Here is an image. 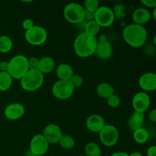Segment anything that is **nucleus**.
Returning a JSON list of instances; mask_svg holds the SVG:
<instances>
[{
  "instance_id": "17",
  "label": "nucleus",
  "mask_w": 156,
  "mask_h": 156,
  "mask_svg": "<svg viewBox=\"0 0 156 156\" xmlns=\"http://www.w3.org/2000/svg\"><path fill=\"white\" fill-rule=\"evenodd\" d=\"M134 24L143 26L151 19V12L145 8H139L136 9L132 15Z\"/></svg>"
},
{
  "instance_id": "36",
  "label": "nucleus",
  "mask_w": 156,
  "mask_h": 156,
  "mask_svg": "<svg viewBox=\"0 0 156 156\" xmlns=\"http://www.w3.org/2000/svg\"><path fill=\"white\" fill-rule=\"evenodd\" d=\"M146 155L147 156H156V146H152L147 149L146 152Z\"/></svg>"
},
{
  "instance_id": "41",
  "label": "nucleus",
  "mask_w": 156,
  "mask_h": 156,
  "mask_svg": "<svg viewBox=\"0 0 156 156\" xmlns=\"http://www.w3.org/2000/svg\"><path fill=\"white\" fill-rule=\"evenodd\" d=\"M152 14H151V18H153L154 21H155L156 20V9H154L153 11H152Z\"/></svg>"
},
{
  "instance_id": "37",
  "label": "nucleus",
  "mask_w": 156,
  "mask_h": 156,
  "mask_svg": "<svg viewBox=\"0 0 156 156\" xmlns=\"http://www.w3.org/2000/svg\"><path fill=\"white\" fill-rule=\"evenodd\" d=\"M8 66H9V62L6 61L0 62V72H7Z\"/></svg>"
},
{
  "instance_id": "33",
  "label": "nucleus",
  "mask_w": 156,
  "mask_h": 156,
  "mask_svg": "<svg viewBox=\"0 0 156 156\" xmlns=\"http://www.w3.org/2000/svg\"><path fill=\"white\" fill-rule=\"evenodd\" d=\"M34 26V22L30 18H26L22 21V27L25 30H30Z\"/></svg>"
},
{
  "instance_id": "29",
  "label": "nucleus",
  "mask_w": 156,
  "mask_h": 156,
  "mask_svg": "<svg viewBox=\"0 0 156 156\" xmlns=\"http://www.w3.org/2000/svg\"><path fill=\"white\" fill-rule=\"evenodd\" d=\"M99 8V2L98 0H85L84 2V9L88 12H95Z\"/></svg>"
},
{
  "instance_id": "28",
  "label": "nucleus",
  "mask_w": 156,
  "mask_h": 156,
  "mask_svg": "<svg viewBox=\"0 0 156 156\" xmlns=\"http://www.w3.org/2000/svg\"><path fill=\"white\" fill-rule=\"evenodd\" d=\"M125 10H126V7H125L124 5L122 4V3H117L114 5V10H113L115 18L123 19L125 17V15H126Z\"/></svg>"
},
{
  "instance_id": "39",
  "label": "nucleus",
  "mask_w": 156,
  "mask_h": 156,
  "mask_svg": "<svg viewBox=\"0 0 156 156\" xmlns=\"http://www.w3.org/2000/svg\"><path fill=\"white\" fill-rule=\"evenodd\" d=\"M111 156H129V154L125 152H116L113 153Z\"/></svg>"
},
{
  "instance_id": "27",
  "label": "nucleus",
  "mask_w": 156,
  "mask_h": 156,
  "mask_svg": "<svg viewBox=\"0 0 156 156\" xmlns=\"http://www.w3.org/2000/svg\"><path fill=\"white\" fill-rule=\"evenodd\" d=\"M61 148L64 149H71L75 146V140L69 135H62L58 143Z\"/></svg>"
},
{
  "instance_id": "3",
  "label": "nucleus",
  "mask_w": 156,
  "mask_h": 156,
  "mask_svg": "<svg viewBox=\"0 0 156 156\" xmlns=\"http://www.w3.org/2000/svg\"><path fill=\"white\" fill-rule=\"evenodd\" d=\"M44 82V75L38 70L29 69L20 79L21 86L26 91H35L39 89Z\"/></svg>"
},
{
  "instance_id": "9",
  "label": "nucleus",
  "mask_w": 156,
  "mask_h": 156,
  "mask_svg": "<svg viewBox=\"0 0 156 156\" xmlns=\"http://www.w3.org/2000/svg\"><path fill=\"white\" fill-rule=\"evenodd\" d=\"M94 21L101 27H108L112 25L115 21L113 9L108 6H99L94 12Z\"/></svg>"
},
{
  "instance_id": "2",
  "label": "nucleus",
  "mask_w": 156,
  "mask_h": 156,
  "mask_svg": "<svg viewBox=\"0 0 156 156\" xmlns=\"http://www.w3.org/2000/svg\"><path fill=\"white\" fill-rule=\"evenodd\" d=\"M97 44L96 37L91 36L85 31L82 32L75 39L73 44L75 53L79 57H89L95 53Z\"/></svg>"
},
{
  "instance_id": "26",
  "label": "nucleus",
  "mask_w": 156,
  "mask_h": 156,
  "mask_svg": "<svg viewBox=\"0 0 156 156\" xmlns=\"http://www.w3.org/2000/svg\"><path fill=\"white\" fill-rule=\"evenodd\" d=\"M100 29L101 27L99 26V24L94 20H92V21H87L84 30H85V33L88 34L91 36L95 37L99 33Z\"/></svg>"
},
{
  "instance_id": "19",
  "label": "nucleus",
  "mask_w": 156,
  "mask_h": 156,
  "mask_svg": "<svg viewBox=\"0 0 156 156\" xmlns=\"http://www.w3.org/2000/svg\"><path fill=\"white\" fill-rule=\"evenodd\" d=\"M56 75L59 80L69 81L74 75L73 67L67 63H62L56 67Z\"/></svg>"
},
{
  "instance_id": "38",
  "label": "nucleus",
  "mask_w": 156,
  "mask_h": 156,
  "mask_svg": "<svg viewBox=\"0 0 156 156\" xmlns=\"http://www.w3.org/2000/svg\"><path fill=\"white\" fill-rule=\"evenodd\" d=\"M149 119L152 122V123H155L156 122V110L155 109H152V111L149 112Z\"/></svg>"
},
{
  "instance_id": "7",
  "label": "nucleus",
  "mask_w": 156,
  "mask_h": 156,
  "mask_svg": "<svg viewBox=\"0 0 156 156\" xmlns=\"http://www.w3.org/2000/svg\"><path fill=\"white\" fill-rule=\"evenodd\" d=\"M74 87L70 81L58 80L52 87V93L56 98L59 100H66L74 93Z\"/></svg>"
},
{
  "instance_id": "34",
  "label": "nucleus",
  "mask_w": 156,
  "mask_h": 156,
  "mask_svg": "<svg viewBox=\"0 0 156 156\" xmlns=\"http://www.w3.org/2000/svg\"><path fill=\"white\" fill-rule=\"evenodd\" d=\"M141 3L150 9H156V1L155 0H142Z\"/></svg>"
},
{
  "instance_id": "15",
  "label": "nucleus",
  "mask_w": 156,
  "mask_h": 156,
  "mask_svg": "<svg viewBox=\"0 0 156 156\" xmlns=\"http://www.w3.org/2000/svg\"><path fill=\"white\" fill-rule=\"evenodd\" d=\"M98 58L102 60L108 59L111 58L113 53V47L111 43L108 41H98L97 47H96L95 53Z\"/></svg>"
},
{
  "instance_id": "40",
  "label": "nucleus",
  "mask_w": 156,
  "mask_h": 156,
  "mask_svg": "<svg viewBox=\"0 0 156 156\" xmlns=\"http://www.w3.org/2000/svg\"><path fill=\"white\" fill-rule=\"evenodd\" d=\"M129 156H143V155L141 152L136 151V152H132L131 154H129Z\"/></svg>"
},
{
  "instance_id": "21",
  "label": "nucleus",
  "mask_w": 156,
  "mask_h": 156,
  "mask_svg": "<svg viewBox=\"0 0 156 156\" xmlns=\"http://www.w3.org/2000/svg\"><path fill=\"white\" fill-rule=\"evenodd\" d=\"M96 92L100 98L107 99L114 94V88L111 84L108 82H102L97 86Z\"/></svg>"
},
{
  "instance_id": "20",
  "label": "nucleus",
  "mask_w": 156,
  "mask_h": 156,
  "mask_svg": "<svg viewBox=\"0 0 156 156\" xmlns=\"http://www.w3.org/2000/svg\"><path fill=\"white\" fill-rule=\"evenodd\" d=\"M56 67L54 59L50 56H44L39 59V66H38V71L41 72L42 74H49Z\"/></svg>"
},
{
  "instance_id": "31",
  "label": "nucleus",
  "mask_w": 156,
  "mask_h": 156,
  "mask_svg": "<svg viewBox=\"0 0 156 156\" xmlns=\"http://www.w3.org/2000/svg\"><path fill=\"white\" fill-rule=\"evenodd\" d=\"M70 82L74 87V88H80L82 85H83V78L80 76V75H73V77L70 79Z\"/></svg>"
},
{
  "instance_id": "6",
  "label": "nucleus",
  "mask_w": 156,
  "mask_h": 156,
  "mask_svg": "<svg viewBox=\"0 0 156 156\" xmlns=\"http://www.w3.org/2000/svg\"><path fill=\"white\" fill-rule=\"evenodd\" d=\"M47 30L37 25H34L30 30H26L24 34L26 41L32 46L42 45L47 41Z\"/></svg>"
},
{
  "instance_id": "24",
  "label": "nucleus",
  "mask_w": 156,
  "mask_h": 156,
  "mask_svg": "<svg viewBox=\"0 0 156 156\" xmlns=\"http://www.w3.org/2000/svg\"><path fill=\"white\" fill-rule=\"evenodd\" d=\"M13 47L12 39L7 35L0 36V52L3 53H9Z\"/></svg>"
},
{
  "instance_id": "1",
  "label": "nucleus",
  "mask_w": 156,
  "mask_h": 156,
  "mask_svg": "<svg viewBox=\"0 0 156 156\" xmlns=\"http://www.w3.org/2000/svg\"><path fill=\"white\" fill-rule=\"evenodd\" d=\"M122 36L125 42L133 48L143 47L146 42L148 33L144 26L136 24H128L123 28Z\"/></svg>"
},
{
  "instance_id": "14",
  "label": "nucleus",
  "mask_w": 156,
  "mask_h": 156,
  "mask_svg": "<svg viewBox=\"0 0 156 156\" xmlns=\"http://www.w3.org/2000/svg\"><path fill=\"white\" fill-rule=\"evenodd\" d=\"M139 85L145 91H153L156 89V74L154 73H146L140 76Z\"/></svg>"
},
{
  "instance_id": "32",
  "label": "nucleus",
  "mask_w": 156,
  "mask_h": 156,
  "mask_svg": "<svg viewBox=\"0 0 156 156\" xmlns=\"http://www.w3.org/2000/svg\"><path fill=\"white\" fill-rule=\"evenodd\" d=\"M28 64V69L30 70H37L39 66V59L37 57H30L27 59Z\"/></svg>"
},
{
  "instance_id": "42",
  "label": "nucleus",
  "mask_w": 156,
  "mask_h": 156,
  "mask_svg": "<svg viewBox=\"0 0 156 156\" xmlns=\"http://www.w3.org/2000/svg\"><path fill=\"white\" fill-rule=\"evenodd\" d=\"M77 156H83V155H77Z\"/></svg>"
},
{
  "instance_id": "18",
  "label": "nucleus",
  "mask_w": 156,
  "mask_h": 156,
  "mask_svg": "<svg viewBox=\"0 0 156 156\" xmlns=\"http://www.w3.org/2000/svg\"><path fill=\"white\" fill-rule=\"evenodd\" d=\"M145 120L144 113L134 111L128 120V128L133 133L143 127Z\"/></svg>"
},
{
  "instance_id": "5",
  "label": "nucleus",
  "mask_w": 156,
  "mask_h": 156,
  "mask_svg": "<svg viewBox=\"0 0 156 156\" xmlns=\"http://www.w3.org/2000/svg\"><path fill=\"white\" fill-rule=\"evenodd\" d=\"M63 16L68 22L78 24L85 21V9L79 3H69L63 10Z\"/></svg>"
},
{
  "instance_id": "23",
  "label": "nucleus",
  "mask_w": 156,
  "mask_h": 156,
  "mask_svg": "<svg viewBox=\"0 0 156 156\" xmlns=\"http://www.w3.org/2000/svg\"><path fill=\"white\" fill-rule=\"evenodd\" d=\"M133 137V140H135L136 143H139V144H143L149 140V133L148 132L147 129L143 127L141 129L134 131Z\"/></svg>"
},
{
  "instance_id": "12",
  "label": "nucleus",
  "mask_w": 156,
  "mask_h": 156,
  "mask_svg": "<svg viewBox=\"0 0 156 156\" xmlns=\"http://www.w3.org/2000/svg\"><path fill=\"white\" fill-rule=\"evenodd\" d=\"M43 136L47 142L51 144L59 143V140L63 135L62 129L56 124H48L45 126L43 132Z\"/></svg>"
},
{
  "instance_id": "4",
  "label": "nucleus",
  "mask_w": 156,
  "mask_h": 156,
  "mask_svg": "<svg viewBox=\"0 0 156 156\" xmlns=\"http://www.w3.org/2000/svg\"><path fill=\"white\" fill-rule=\"evenodd\" d=\"M27 59L24 55H16L10 59L7 72L12 79H21L28 71Z\"/></svg>"
},
{
  "instance_id": "10",
  "label": "nucleus",
  "mask_w": 156,
  "mask_h": 156,
  "mask_svg": "<svg viewBox=\"0 0 156 156\" xmlns=\"http://www.w3.org/2000/svg\"><path fill=\"white\" fill-rule=\"evenodd\" d=\"M49 143L42 134H37L32 137L30 142V152L34 156H42L47 153Z\"/></svg>"
},
{
  "instance_id": "22",
  "label": "nucleus",
  "mask_w": 156,
  "mask_h": 156,
  "mask_svg": "<svg viewBox=\"0 0 156 156\" xmlns=\"http://www.w3.org/2000/svg\"><path fill=\"white\" fill-rule=\"evenodd\" d=\"M13 79L8 72H0V91H5L11 88Z\"/></svg>"
},
{
  "instance_id": "35",
  "label": "nucleus",
  "mask_w": 156,
  "mask_h": 156,
  "mask_svg": "<svg viewBox=\"0 0 156 156\" xmlns=\"http://www.w3.org/2000/svg\"><path fill=\"white\" fill-rule=\"evenodd\" d=\"M85 21H90L94 19V12H88L85 10V16H84Z\"/></svg>"
},
{
  "instance_id": "13",
  "label": "nucleus",
  "mask_w": 156,
  "mask_h": 156,
  "mask_svg": "<svg viewBox=\"0 0 156 156\" xmlns=\"http://www.w3.org/2000/svg\"><path fill=\"white\" fill-rule=\"evenodd\" d=\"M24 106L20 103H12L4 110V115L10 120H16L21 118L24 114Z\"/></svg>"
},
{
  "instance_id": "30",
  "label": "nucleus",
  "mask_w": 156,
  "mask_h": 156,
  "mask_svg": "<svg viewBox=\"0 0 156 156\" xmlns=\"http://www.w3.org/2000/svg\"><path fill=\"white\" fill-rule=\"evenodd\" d=\"M107 102L109 107L112 108H117L120 105V98L118 95L114 94L107 98Z\"/></svg>"
},
{
  "instance_id": "25",
  "label": "nucleus",
  "mask_w": 156,
  "mask_h": 156,
  "mask_svg": "<svg viewBox=\"0 0 156 156\" xmlns=\"http://www.w3.org/2000/svg\"><path fill=\"white\" fill-rule=\"evenodd\" d=\"M85 152L87 156H101V149L100 146L95 143H88L85 147Z\"/></svg>"
},
{
  "instance_id": "16",
  "label": "nucleus",
  "mask_w": 156,
  "mask_h": 156,
  "mask_svg": "<svg viewBox=\"0 0 156 156\" xmlns=\"http://www.w3.org/2000/svg\"><path fill=\"white\" fill-rule=\"evenodd\" d=\"M87 129L92 133H99L102 128L105 126V120L99 114H91L87 118L86 122Z\"/></svg>"
},
{
  "instance_id": "11",
  "label": "nucleus",
  "mask_w": 156,
  "mask_h": 156,
  "mask_svg": "<svg viewBox=\"0 0 156 156\" xmlns=\"http://www.w3.org/2000/svg\"><path fill=\"white\" fill-rule=\"evenodd\" d=\"M151 105V98L149 94L144 91L138 92L133 96L132 100V106L134 111L144 113L149 109Z\"/></svg>"
},
{
  "instance_id": "8",
  "label": "nucleus",
  "mask_w": 156,
  "mask_h": 156,
  "mask_svg": "<svg viewBox=\"0 0 156 156\" xmlns=\"http://www.w3.org/2000/svg\"><path fill=\"white\" fill-rule=\"evenodd\" d=\"M98 133L101 143L107 147L114 146L119 140L118 129L113 125H105Z\"/></svg>"
}]
</instances>
